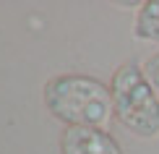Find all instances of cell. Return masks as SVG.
<instances>
[{
    "label": "cell",
    "instance_id": "cell-1",
    "mask_svg": "<svg viewBox=\"0 0 159 154\" xmlns=\"http://www.w3.org/2000/svg\"><path fill=\"white\" fill-rule=\"evenodd\" d=\"M44 107L65 128H104L112 118V91L84 73H60L44 84Z\"/></svg>",
    "mask_w": 159,
    "mask_h": 154
},
{
    "label": "cell",
    "instance_id": "cell-2",
    "mask_svg": "<svg viewBox=\"0 0 159 154\" xmlns=\"http://www.w3.org/2000/svg\"><path fill=\"white\" fill-rule=\"evenodd\" d=\"M115 120L141 138L159 136V94L136 63H123L110 81Z\"/></svg>",
    "mask_w": 159,
    "mask_h": 154
},
{
    "label": "cell",
    "instance_id": "cell-3",
    "mask_svg": "<svg viewBox=\"0 0 159 154\" xmlns=\"http://www.w3.org/2000/svg\"><path fill=\"white\" fill-rule=\"evenodd\" d=\"M60 154H123V149L104 128H65Z\"/></svg>",
    "mask_w": 159,
    "mask_h": 154
},
{
    "label": "cell",
    "instance_id": "cell-4",
    "mask_svg": "<svg viewBox=\"0 0 159 154\" xmlns=\"http://www.w3.org/2000/svg\"><path fill=\"white\" fill-rule=\"evenodd\" d=\"M133 34H136V39H143V42H159V0L141 3Z\"/></svg>",
    "mask_w": 159,
    "mask_h": 154
},
{
    "label": "cell",
    "instance_id": "cell-5",
    "mask_svg": "<svg viewBox=\"0 0 159 154\" xmlns=\"http://www.w3.org/2000/svg\"><path fill=\"white\" fill-rule=\"evenodd\" d=\"M143 73H146L149 84L154 86V91L159 94V52H157V55H151L146 63H143Z\"/></svg>",
    "mask_w": 159,
    "mask_h": 154
}]
</instances>
